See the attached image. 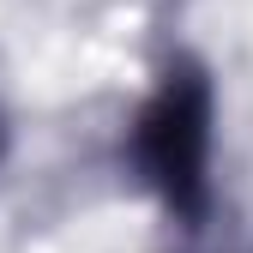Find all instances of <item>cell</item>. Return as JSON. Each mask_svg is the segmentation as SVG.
<instances>
[{
  "instance_id": "cell-1",
  "label": "cell",
  "mask_w": 253,
  "mask_h": 253,
  "mask_svg": "<svg viewBox=\"0 0 253 253\" xmlns=\"http://www.w3.org/2000/svg\"><path fill=\"white\" fill-rule=\"evenodd\" d=\"M133 145H139L145 175L169 193V205L199 217L205 205V84L193 73L163 84V97L145 109Z\"/></svg>"
}]
</instances>
